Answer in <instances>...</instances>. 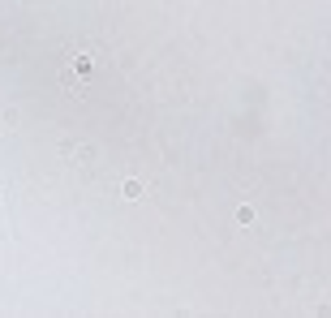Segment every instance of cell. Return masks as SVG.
<instances>
[{
	"label": "cell",
	"mask_w": 331,
	"mask_h": 318,
	"mask_svg": "<svg viewBox=\"0 0 331 318\" xmlns=\"http://www.w3.org/2000/svg\"><path fill=\"white\" fill-rule=\"evenodd\" d=\"M120 193H125L129 202H138V198H142L146 189H142V181H125V185H120Z\"/></svg>",
	"instance_id": "6da1fadb"
},
{
	"label": "cell",
	"mask_w": 331,
	"mask_h": 318,
	"mask_svg": "<svg viewBox=\"0 0 331 318\" xmlns=\"http://www.w3.org/2000/svg\"><path fill=\"white\" fill-rule=\"evenodd\" d=\"M237 224H254V206H241V211H237Z\"/></svg>",
	"instance_id": "7a4b0ae2"
},
{
	"label": "cell",
	"mask_w": 331,
	"mask_h": 318,
	"mask_svg": "<svg viewBox=\"0 0 331 318\" xmlns=\"http://www.w3.org/2000/svg\"><path fill=\"white\" fill-rule=\"evenodd\" d=\"M0 202H5V193H0Z\"/></svg>",
	"instance_id": "3957f363"
}]
</instances>
